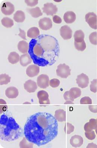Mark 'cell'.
I'll return each mask as SVG.
<instances>
[{
	"label": "cell",
	"instance_id": "obj_36",
	"mask_svg": "<svg viewBox=\"0 0 97 148\" xmlns=\"http://www.w3.org/2000/svg\"><path fill=\"white\" fill-rule=\"evenodd\" d=\"M85 135L86 137L88 140H94L96 136L95 132H94V131H93V130L90 132H86Z\"/></svg>",
	"mask_w": 97,
	"mask_h": 148
},
{
	"label": "cell",
	"instance_id": "obj_30",
	"mask_svg": "<svg viewBox=\"0 0 97 148\" xmlns=\"http://www.w3.org/2000/svg\"><path fill=\"white\" fill-rule=\"evenodd\" d=\"M74 127L71 124L69 123H66L65 124L64 130L65 134H69L74 132Z\"/></svg>",
	"mask_w": 97,
	"mask_h": 148
},
{
	"label": "cell",
	"instance_id": "obj_19",
	"mask_svg": "<svg viewBox=\"0 0 97 148\" xmlns=\"http://www.w3.org/2000/svg\"><path fill=\"white\" fill-rule=\"evenodd\" d=\"M55 117L59 122L66 121V112L62 109L56 110L54 115Z\"/></svg>",
	"mask_w": 97,
	"mask_h": 148
},
{
	"label": "cell",
	"instance_id": "obj_40",
	"mask_svg": "<svg viewBox=\"0 0 97 148\" xmlns=\"http://www.w3.org/2000/svg\"><path fill=\"white\" fill-rule=\"evenodd\" d=\"M89 109L92 112L94 113H97V105H89Z\"/></svg>",
	"mask_w": 97,
	"mask_h": 148
},
{
	"label": "cell",
	"instance_id": "obj_9",
	"mask_svg": "<svg viewBox=\"0 0 97 148\" xmlns=\"http://www.w3.org/2000/svg\"><path fill=\"white\" fill-rule=\"evenodd\" d=\"M1 11L6 16H9L13 13L15 11L14 5L10 2H6L2 4Z\"/></svg>",
	"mask_w": 97,
	"mask_h": 148
},
{
	"label": "cell",
	"instance_id": "obj_17",
	"mask_svg": "<svg viewBox=\"0 0 97 148\" xmlns=\"http://www.w3.org/2000/svg\"><path fill=\"white\" fill-rule=\"evenodd\" d=\"M69 97L71 101H74L75 99L79 97L82 95L81 90L77 87H73L69 91Z\"/></svg>",
	"mask_w": 97,
	"mask_h": 148
},
{
	"label": "cell",
	"instance_id": "obj_18",
	"mask_svg": "<svg viewBox=\"0 0 97 148\" xmlns=\"http://www.w3.org/2000/svg\"><path fill=\"white\" fill-rule=\"evenodd\" d=\"M76 16L75 13L73 11H67L64 14L63 19L67 23H72L75 21Z\"/></svg>",
	"mask_w": 97,
	"mask_h": 148
},
{
	"label": "cell",
	"instance_id": "obj_22",
	"mask_svg": "<svg viewBox=\"0 0 97 148\" xmlns=\"http://www.w3.org/2000/svg\"><path fill=\"white\" fill-rule=\"evenodd\" d=\"M25 15L24 12L22 11H16L13 15V19L16 22L22 23L25 20Z\"/></svg>",
	"mask_w": 97,
	"mask_h": 148
},
{
	"label": "cell",
	"instance_id": "obj_34",
	"mask_svg": "<svg viewBox=\"0 0 97 148\" xmlns=\"http://www.w3.org/2000/svg\"><path fill=\"white\" fill-rule=\"evenodd\" d=\"M60 84L59 80L57 79H53L51 80L49 82V85L51 87L55 88L59 86Z\"/></svg>",
	"mask_w": 97,
	"mask_h": 148
},
{
	"label": "cell",
	"instance_id": "obj_3",
	"mask_svg": "<svg viewBox=\"0 0 97 148\" xmlns=\"http://www.w3.org/2000/svg\"><path fill=\"white\" fill-rule=\"evenodd\" d=\"M71 71L69 66L65 63L61 64L57 67L56 73L58 76L62 78H67L71 75Z\"/></svg>",
	"mask_w": 97,
	"mask_h": 148
},
{
	"label": "cell",
	"instance_id": "obj_41",
	"mask_svg": "<svg viewBox=\"0 0 97 148\" xmlns=\"http://www.w3.org/2000/svg\"><path fill=\"white\" fill-rule=\"evenodd\" d=\"M19 31L20 33L19 34L18 36L22 38L24 40H27V39L26 38V34L25 31L24 30L21 29L20 28H19Z\"/></svg>",
	"mask_w": 97,
	"mask_h": 148
},
{
	"label": "cell",
	"instance_id": "obj_37",
	"mask_svg": "<svg viewBox=\"0 0 97 148\" xmlns=\"http://www.w3.org/2000/svg\"><path fill=\"white\" fill-rule=\"evenodd\" d=\"M90 91L94 93L97 92V79H94L91 82L90 85Z\"/></svg>",
	"mask_w": 97,
	"mask_h": 148
},
{
	"label": "cell",
	"instance_id": "obj_13",
	"mask_svg": "<svg viewBox=\"0 0 97 148\" xmlns=\"http://www.w3.org/2000/svg\"><path fill=\"white\" fill-rule=\"evenodd\" d=\"M70 143L73 147L75 148L80 147L83 143V138L80 135H75L71 138Z\"/></svg>",
	"mask_w": 97,
	"mask_h": 148
},
{
	"label": "cell",
	"instance_id": "obj_10",
	"mask_svg": "<svg viewBox=\"0 0 97 148\" xmlns=\"http://www.w3.org/2000/svg\"><path fill=\"white\" fill-rule=\"evenodd\" d=\"M38 25L41 29L44 31H47L52 28V21L49 18L44 17L39 20L38 22Z\"/></svg>",
	"mask_w": 97,
	"mask_h": 148
},
{
	"label": "cell",
	"instance_id": "obj_39",
	"mask_svg": "<svg viewBox=\"0 0 97 148\" xmlns=\"http://www.w3.org/2000/svg\"><path fill=\"white\" fill-rule=\"evenodd\" d=\"M53 22L57 24H60L62 22V19L59 16L55 15L53 17Z\"/></svg>",
	"mask_w": 97,
	"mask_h": 148
},
{
	"label": "cell",
	"instance_id": "obj_29",
	"mask_svg": "<svg viewBox=\"0 0 97 148\" xmlns=\"http://www.w3.org/2000/svg\"><path fill=\"white\" fill-rule=\"evenodd\" d=\"M33 52L34 55L39 57L42 56L43 55V50L40 45H36L33 47Z\"/></svg>",
	"mask_w": 97,
	"mask_h": 148
},
{
	"label": "cell",
	"instance_id": "obj_42",
	"mask_svg": "<svg viewBox=\"0 0 97 148\" xmlns=\"http://www.w3.org/2000/svg\"><path fill=\"white\" fill-rule=\"evenodd\" d=\"M63 98L65 100H70L71 99L69 97V91H66L63 95Z\"/></svg>",
	"mask_w": 97,
	"mask_h": 148
},
{
	"label": "cell",
	"instance_id": "obj_26",
	"mask_svg": "<svg viewBox=\"0 0 97 148\" xmlns=\"http://www.w3.org/2000/svg\"><path fill=\"white\" fill-rule=\"evenodd\" d=\"M17 47L19 51L22 53H26L28 52V44L26 41H20L18 42Z\"/></svg>",
	"mask_w": 97,
	"mask_h": 148
},
{
	"label": "cell",
	"instance_id": "obj_4",
	"mask_svg": "<svg viewBox=\"0 0 97 148\" xmlns=\"http://www.w3.org/2000/svg\"><path fill=\"white\" fill-rule=\"evenodd\" d=\"M86 22L88 23L90 27L94 29H97V15L94 12H89L85 16Z\"/></svg>",
	"mask_w": 97,
	"mask_h": 148
},
{
	"label": "cell",
	"instance_id": "obj_1",
	"mask_svg": "<svg viewBox=\"0 0 97 148\" xmlns=\"http://www.w3.org/2000/svg\"><path fill=\"white\" fill-rule=\"evenodd\" d=\"M58 121L51 114L38 112L27 119L24 135L29 142L40 147L49 143L58 135Z\"/></svg>",
	"mask_w": 97,
	"mask_h": 148
},
{
	"label": "cell",
	"instance_id": "obj_32",
	"mask_svg": "<svg viewBox=\"0 0 97 148\" xmlns=\"http://www.w3.org/2000/svg\"><path fill=\"white\" fill-rule=\"evenodd\" d=\"M74 46L77 50L78 51H82V52L84 51L86 47V45L84 41L80 43H77V42H74Z\"/></svg>",
	"mask_w": 97,
	"mask_h": 148
},
{
	"label": "cell",
	"instance_id": "obj_44",
	"mask_svg": "<svg viewBox=\"0 0 97 148\" xmlns=\"http://www.w3.org/2000/svg\"><path fill=\"white\" fill-rule=\"evenodd\" d=\"M64 104H74V103L72 101L70 100H67L66 102Z\"/></svg>",
	"mask_w": 97,
	"mask_h": 148
},
{
	"label": "cell",
	"instance_id": "obj_38",
	"mask_svg": "<svg viewBox=\"0 0 97 148\" xmlns=\"http://www.w3.org/2000/svg\"><path fill=\"white\" fill-rule=\"evenodd\" d=\"M25 2L27 5L30 7H34L38 3V0H26Z\"/></svg>",
	"mask_w": 97,
	"mask_h": 148
},
{
	"label": "cell",
	"instance_id": "obj_27",
	"mask_svg": "<svg viewBox=\"0 0 97 148\" xmlns=\"http://www.w3.org/2000/svg\"><path fill=\"white\" fill-rule=\"evenodd\" d=\"M2 25L7 28H11L14 25L13 20L7 17H5L1 20Z\"/></svg>",
	"mask_w": 97,
	"mask_h": 148
},
{
	"label": "cell",
	"instance_id": "obj_21",
	"mask_svg": "<svg viewBox=\"0 0 97 148\" xmlns=\"http://www.w3.org/2000/svg\"><path fill=\"white\" fill-rule=\"evenodd\" d=\"M27 11L34 18H37L43 15V13L39 7H37L32 8H27Z\"/></svg>",
	"mask_w": 97,
	"mask_h": 148
},
{
	"label": "cell",
	"instance_id": "obj_2",
	"mask_svg": "<svg viewBox=\"0 0 97 148\" xmlns=\"http://www.w3.org/2000/svg\"><path fill=\"white\" fill-rule=\"evenodd\" d=\"M22 133V129L14 118L5 114L0 118V137L1 140L12 141L19 138Z\"/></svg>",
	"mask_w": 97,
	"mask_h": 148
},
{
	"label": "cell",
	"instance_id": "obj_5",
	"mask_svg": "<svg viewBox=\"0 0 97 148\" xmlns=\"http://www.w3.org/2000/svg\"><path fill=\"white\" fill-rule=\"evenodd\" d=\"M43 12L48 16H53L56 14L58 11V8L56 5L52 3H47L44 4V7L42 8Z\"/></svg>",
	"mask_w": 97,
	"mask_h": 148
},
{
	"label": "cell",
	"instance_id": "obj_14",
	"mask_svg": "<svg viewBox=\"0 0 97 148\" xmlns=\"http://www.w3.org/2000/svg\"><path fill=\"white\" fill-rule=\"evenodd\" d=\"M25 90L29 93L35 92L37 88L36 83L32 80H28L26 81L24 85Z\"/></svg>",
	"mask_w": 97,
	"mask_h": 148
},
{
	"label": "cell",
	"instance_id": "obj_24",
	"mask_svg": "<svg viewBox=\"0 0 97 148\" xmlns=\"http://www.w3.org/2000/svg\"><path fill=\"white\" fill-rule=\"evenodd\" d=\"M8 60L9 62L12 64H17L20 60L19 55L17 52H11L9 55Z\"/></svg>",
	"mask_w": 97,
	"mask_h": 148
},
{
	"label": "cell",
	"instance_id": "obj_6",
	"mask_svg": "<svg viewBox=\"0 0 97 148\" xmlns=\"http://www.w3.org/2000/svg\"><path fill=\"white\" fill-rule=\"evenodd\" d=\"M76 80L78 86L82 88H84L88 87L89 84V77L83 73L78 75Z\"/></svg>",
	"mask_w": 97,
	"mask_h": 148
},
{
	"label": "cell",
	"instance_id": "obj_12",
	"mask_svg": "<svg viewBox=\"0 0 97 148\" xmlns=\"http://www.w3.org/2000/svg\"><path fill=\"white\" fill-rule=\"evenodd\" d=\"M40 72V68L37 65H30L26 69V74L29 77H33L37 76Z\"/></svg>",
	"mask_w": 97,
	"mask_h": 148
},
{
	"label": "cell",
	"instance_id": "obj_46",
	"mask_svg": "<svg viewBox=\"0 0 97 148\" xmlns=\"http://www.w3.org/2000/svg\"><path fill=\"white\" fill-rule=\"evenodd\" d=\"M95 132H96V134L97 135V128L95 130Z\"/></svg>",
	"mask_w": 97,
	"mask_h": 148
},
{
	"label": "cell",
	"instance_id": "obj_16",
	"mask_svg": "<svg viewBox=\"0 0 97 148\" xmlns=\"http://www.w3.org/2000/svg\"><path fill=\"white\" fill-rule=\"evenodd\" d=\"M97 128V121L95 119H92L89 120L84 126V130L87 132H90Z\"/></svg>",
	"mask_w": 97,
	"mask_h": 148
},
{
	"label": "cell",
	"instance_id": "obj_15",
	"mask_svg": "<svg viewBox=\"0 0 97 148\" xmlns=\"http://www.w3.org/2000/svg\"><path fill=\"white\" fill-rule=\"evenodd\" d=\"M5 95L9 99L16 98L19 95L18 89L14 86H11L7 88L5 91Z\"/></svg>",
	"mask_w": 97,
	"mask_h": 148
},
{
	"label": "cell",
	"instance_id": "obj_11",
	"mask_svg": "<svg viewBox=\"0 0 97 148\" xmlns=\"http://www.w3.org/2000/svg\"><path fill=\"white\" fill-rule=\"evenodd\" d=\"M60 32L61 37L65 40L70 39L72 37L73 31L70 27L67 25L61 27Z\"/></svg>",
	"mask_w": 97,
	"mask_h": 148
},
{
	"label": "cell",
	"instance_id": "obj_7",
	"mask_svg": "<svg viewBox=\"0 0 97 148\" xmlns=\"http://www.w3.org/2000/svg\"><path fill=\"white\" fill-rule=\"evenodd\" d=\"M37 84L38 87L41 88L45 89L49 86V77L46 75L42 74L37 78Z\"/></svg>",
	"mask_w": 97,
	"mask_h": 148
},
{
	"label": "cell",
	"instance_id": "obj_45",
	"mask_svg": "<svg viewBox=\"0 0 97 148\" xmlns=\"http://www.w3.org/2000/svg\"><path fill=\"white\" fill-rule=\"evenodd\" d=\"M31 104V103H29V102H25L24 103H23V104Z\"/></svg>",
	"mask_w": 97,
	"mask_h": 148
},
{
	"label": "cell",
	"instance_id": "obj_43",
	"mask_svg": "<svg viewBox=\"0 0 97 148\" xmlns=\"http://www.w3.org/2000/svg\"><path fill=\"white\" fill-rule=\"evenodd\" d=\"M87 148H97V145L96 144L93 143H90L88 144V146L87 147Z\"/></svg>",
	"mask_w": 97,
	"mask_h": 148
},
{
	"label": "cell",
	"instance_id": "obj_25",
	"mask_svg": "<svg viewBox=\"0 0 97 148\" xmlns=\"http://www.w3.org/2000/svg\"><path fill=\"white\" fill-rule=\"evenodd\" d=\"M84 34L81 30H77L74 34V42L80 43L84 41Z\"/></svg>",
	"mask_w": 97,
	"mask_h": 148
},
{
	"label": "cell",
	"instance_id": "obj_28",
	"mask_svg": "<svg viewBox=\"0 0 97 148\" xmlns=\"http://www.w3.org/2000/svg\"><path fill=\"white\" fill-rule=\"evenodd\" d=\"M11 77L6 74L0 75V85H7L10 82Z\"/></svg>",
	"mask_w": 97,
	"mask_h": 148
},
{
	"label": "cell",
	"instance_id": "obj_33",
	"mask_svg": "<svg viewBox=\"0 0 97 148\" xmlns=\"http://www.w3.org/2000/svg\"><path fill=\"white\" fill-rule=\"evenodd\" d=\"M89 39L91 43L93 45H97V32H94L89 35Z\"/></svg>",
	"mask_w": 97,
	"mask_h": 148
},
{
	"label": "cell",
	"instance_id": "obj_31",
	"mask_svg": "<svg viewBox=\"0 0 97 148\" xmlns=\"http://www.w3.org/2000/svg\"><path fill=\"white\" fill-rule=\"evenodd\" d=\"M27 140L26 137L23 138V140L20 142V148H33V144L32 143H30L27 142Z\"/></svg>",
	"mask_w": 97,
	"mask_h": 148
},
{
	"label": "cell",
	"instance_id": "obj_23",
	"mask_svg": "<svg viewBox=\"0 0 97 148\" xmlns=\"http://www.w3.org/2000/svg\"><path fill=\"white\" fill-rule=\"evenodd\" d=\"M39 35V30L37 27H31L27 31V37L30 38H36L38 37Z\"/></svg>",
	"mask_w": 97,
	"mask_h": 148
},
{
	"label": "cell",
	"instance_id": "obj_35",
	"mask_svg": "<svg viewBox=\"0 0 97 148\" xmlns=\"http://www.w3.org/2000/svg\"><path fill=\"white\" fill-rule=\"evenodd\" d=\"M80 103L82 105L84 104H92V100L89 97L86 96L81 99Z\"/></svg>",
	"mask_w": 97,
	"mask_h": 148
},
{
	"label": "cell",
	"instance_id": "obj_47",
	"mask_svg": "<svg viewBox=\"0 0 97 148\" xmlns=\"http://www.w3.org/2000/svg\"></svg>",
	"mask_w": 97,
	"mask_h": 148
},
{
	"label": "cell",
	"instance_id": "obj_8",
	"mask_svg": "<svg viewBox=\"0 0 97 148\" xmlns=\"http://www.w3.org/2000/svg\"><path fill=\"white\" fill-rule=\"evenodd\" d=\"M37 97L39 100V103L40 105H49L50 101L49 99V95L46 91L44 90H41L38 91L37 94Z\"/></svg>",
	"mask_w": 97,
	"mask_h": 148
},
{
	"label": "cell",
	"instance_id": "obj_20",
	"mask_svg": "<svg viewBox=\"0 0 97 148\" xmlns=\"http://www.w3.org/2000/svg\"><path fill=\"white\" fill-rule=\"evenodd\" d=\"M20 61L22 66L26 67L32 62V60L29 55L28 53H25L20 56Z\"/></svg>",
	"mask_w": 97,
	"mask_h": 148
}]
</instances>
